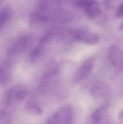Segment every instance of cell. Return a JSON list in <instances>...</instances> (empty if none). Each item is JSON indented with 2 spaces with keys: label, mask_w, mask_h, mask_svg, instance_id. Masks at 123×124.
Returning <instances> with one entry per match:
<instances>
[{
  "label": "cell",
  "mask_w": 123,
  "mask_h": 124,
  "mask_svg": "<svg viewBox=\"0 0 123 124\" xmlns=\"http://www.w3.org/2000/svg\"><path fill=\"white\" fill-rule=\"evenodd\" d=\"M73 118L72 108L65 105L59 108L49 118L47 124H71Z\"/></svg>",
  "instance_id": "obj_1"
},
{
  "label": "cell",
  "mask_w": 123,
  "mask_h": 124,
  "mask_svg": "<svg viewBox=\"0 0 123 124\" xmlns=\"http://www.w3.org/2000/svg\"><path fill=\"white\" fill-rule=\"evenodd\" d=\"M43 15L45 23H67L71 22L74 19L73 15L71 12L60 8L55 9L48 14Z\"/></svg>",
  "instance_id": "obj_2"
},
{
  "label": "cell",
  "mask_w": 123,
  "mask_h": 124,
  "mask_svg": "<svg viewBox=\"0 0 123 124\" xmlns=\"http://www.w3.org/2000/svg\"><path fill=\"white\" fill-rule=\"evenodd\" d=\"M33 38L31 36H24L18 39L11 45L8 50L9 55H16L28 49L32 44Z\"/></svg>",
  "instance_id": "obj_3"
},
{
  "label": "cell",
  "mask_w": 123,
  "mask_h": 124,
  "mask_svg": "<svg viewBox=\"0 0 123 124\" xmlns=\"http://www.w3.org/2000/svg\"><path fill=\"white\" fill-rule=\"evenodd\" d=\"M108 55L112 65L119 68L123 67V51L117 46L113 45L109 47Z\"/></svg>",
  "instance_id": "obj_4"
},
{
  "label": "cell",
  "mask_w": 123,
  "mask_h": 124,
  "mask_svg": "<svg viewBox=\"0 0 123 124\" xmlns=\"http://www.w3.org/2000/svg\"><path fill=\"white\" fill-rule=\"evenodd\" d=\"M94 63L92 58L88 59L84 62L74 74L73 78L74 81H80L87 76L93 68Z\"/></svg>",
  "instance_id": "obj_5"
},
{
  "label": "cell",
  "mask_w": 123,
  "mask_h": 124,
  "mask_svg": "<svg viewBox=\"0 0 123 124\" xmlns=\"http://www.w3.org/2000/svg\"><path fill=\"white\" fill-rule=\"evenodd\" d=\"M74 37L75 39L90 45L98 44L100 41L97 35L85 31H74Z\"/></svg>",
  "instance_id": "obj_6"
},
{
  "label": "cell",
  "mask_w": 123,
  "mask_h": 124,
  "mask_svg": "<svg viewBox=\"0 0 123 124\" xmlns=\"http://www.w3.org/2000/svg\"><path fill=\"white\" fill-rule=\"evenodd\" d=\"M82 9L86 15L90 19H94L98 16L101 10L98 2L96 0H88Z\"/></svg>",
  "instance_id": "obj_7"
},
{
  "label": "cell",
  "mask_w": 123,
  "mask_h": 124,
  "mask_svg": "<svg viewBox=\"0 0 123 124\" xmlns=\"http://www.w3.org/2000/svg\"><path fill=\"white\" fill-rule=\"evenodd\" d=\"M11 65L9 62L4 61L1 63L0 68V82L4 85L8 82L11 77Z\"/></svg>",
  "instance_id": "obj_8"
},
{
  "label": "cell",
  "mask_w": 123,
  "mask_h": 124,
  "mask_svg": "<svg viewBox=\"0 0 123 124\" xmlns=\"http://www.w3.org/2000/svg\"><path fill=\"white\" fill-rule=\"evenodd\" d=\"M25 110L30 114L34 115H40L43 113L42 109L37 104L29 102L26 105Z\"/></svg>",
  "instance_id": "obj_9"
},
{
  "label": "cell",
  "mask_w": 123,
  "mask_h": 124,
  "mask_svg": "<svg viewBox=\"0 0 123 124\" xmlns=\"http://www.w3.org/2000/svg\"><path fill=\"white\" fill-rule=\"evenodd\" d=\"M11 15V10L8 7H3L0 12V24L1 28L9 19Z\"/></svg>",
  "instance_id": "obj_10"
},
{
  "label": "cell",
  "mask_w": 123,
  "mask_h": 124,
  "mask_svg": "<svg viewBox=\"0 0 123 124\" xmlns=\"http://www.w3.org/2000/svg\"><path fill=\"white\" fill-rule=\"evenodd\" d=\"M107 110V107L104 106L97 108L92 114V118L93 121L96 122L100 121L104 116Z\"/></svg>",
  "instance_id": "obj_11"
},
{
  "label": "cell",
  "mask_w": 123,
  "mask_h": 124,
  "mask_svg": "<svg viewBox=\"0 0 123 124\" xmlns=\"http://www.w3.org/2000/svg\"><path fill=\"white\" fill-rule=\"evenodd\" d=\"M12 118L8 112L1 111L0 113V124H11Z\"/></svg>",
  "instance_id": "obj_12"
},
{
  "label": "cell",
  "mask_w": 123,
  "mask_h": 124,
  "mask_svg": "<svg viewBox=\"0 0 123 124\" xmlns=\"http://www.w3.org/2000/svg\"><path fill=\"white\" fill-rule=\"evenodd\" d=\"M104 5L108 9H113L118 4V0H103Z\"/></svg>",
  "instance_id": "obj_13"
},
{
  "label": "cell",
  "mask_w": 123,
  "mask_h": 124,
  "mask_svg": "<svg viewBox=\"0 0 123 124\" xmlns=\"http://www.w3.org/2000/svg\"><path fill=\"white\" fill-rule=\"evenodd\" d=\"M42 49L40 47H37L34 49L30 54V59L32 62L35 61L42 54Z\"/></svg>",
  "instance_id": "obj_14"
},
{
  "label": "cell",
  "mask_w": 123,
  "mask_h": 124,
  "mask_svg": "<svg viewBox=\"0 0 123 124\" xmlns=\"http://www.w3.org/2000/svg\"><path fill=\"white\" fill-rule=\"evenodd\" d=\"M116 16L118 17H123V2L118 7L116 13Z\"/></svg>",
  "instance_id": "obj_15"
},
{
  "label": "cell",
  "mask_w": 123,
  "mask_h": 124,
  "mask_svg": "<svg viewBox=\"0 0 123 124\" xmlns=\"http://www.w3.org/2000/svg\"><path fill=\"white\" fill-rule=\"evenodd\" d=\"M119 120L121 124H123V111L121 112L119 116Z\"/></svg>",
  "instance_id": "obj_16"
},
{
  "label": "cell",
  "mask_w": 123,
  "mask_h": 124,
  "mask_svg": "<svg viewBox=\"0 0 123 124\" xmlns=\"http://www.w3.org/2000/svg\"><path fill=\"white\" fill-rule=\"evenodd\" d=\"M119 29L120 31H123V22L121 24L119 27Z\"/></svg>",
  "instance_id": "obj_17"
},
{
  "label": "cell",
  "mask_w": 123,
  "mask_h": 124,
  "mask_svg": "<svg viewBox=\"0 0 123 124\" xmlns=\"http://www.w3.org/2000/svg\"></svg>",
  "instance_id": "obj_18"
}]
</instances>
